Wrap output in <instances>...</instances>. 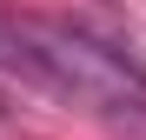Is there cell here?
<instances>
[{
	"mask_svg": "<svg viewBox=\"0 0 146 140\" xmlns=\"http://www.w3.org/2000/svg\"><path fill=\"white\" fill-rule=\"evenodd\" d=\"M7 40H13V67L27 80H40L46 93L93 107V113H146V74L119 47L93 40L80 27H40V20Z\"/></svg>",
	"mask_w": 146,
	"mask_h": 140,
	"instance_id": "6da1fadb",
	"label": "cell"
}]
</instances>
